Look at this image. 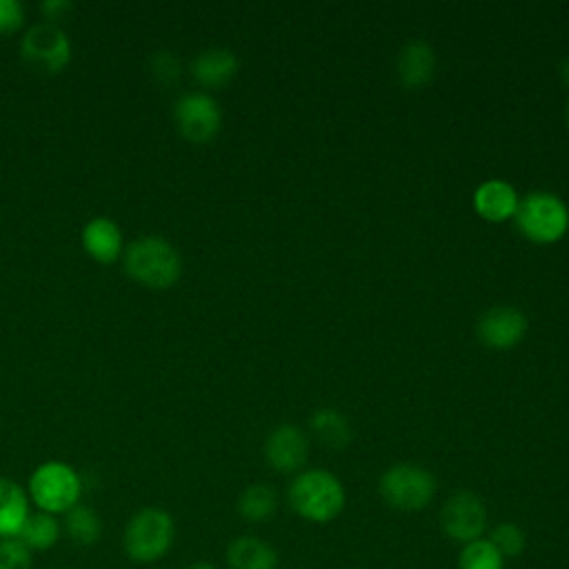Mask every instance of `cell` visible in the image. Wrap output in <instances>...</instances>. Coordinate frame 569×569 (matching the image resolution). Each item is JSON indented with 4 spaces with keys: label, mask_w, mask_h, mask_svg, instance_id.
Wrapping results in <instances>:
<instances>
[{
    "label": "cell",
    "mask_w": 569,
    "mask_h": 569,
    "mask_svg": "<svg viewBox=\"0 0 569 569\" xmlns=\"http://www.w3.org/2000/svg\"><path fill=\"white\" fill-rule=\"evenodd\" d=\"M176 540V522L160 507L138 509L122 533V549L136 565H153L162 560Z\"/></svg>",
    "instance_id": "1"
},
{
    "label": "cell",
    "mask_w": 569,
    "mask_h": 569,
    "mask_svg": "<svg viewBox=\"0 0 569 569\" xmlns=\"http://www.w3.org/2000/svg\"><path fill=\"white\" fill-rule=\"evenodd\" d=\"M345 489L340 480L325 469H309L289 485L291 509L309 522H331L345 509Z\"/></svg>",
    "instance_id": "2"
},
{
    "label": "cell",
    "mask_w": 569,
    "mask_h": 569,
    "mask_svg": "<svg viewBox=\"0 0 569 569\" xmlns=\"http://www.w3.org/2000/svg\"><path fill=\"white\" fill-rule=\"evenodd\" d=\"M124 271L144 287L167 289L180 278L182 262L169 240L160 236H144L127 247Z\"/></svg>",
    "instance_id": "3"
},
{
    "label": "cell",
    "mask_w": 569,
    "mask_h": 569,
    "mask_svg": "<svg viewBox=\"0 0 569 569\" xmlns=\"http://www.w3.org/2000/svg\"><path fill=\"white\" fill-rule=\"evenodd\" d=\"M82 493V480L78 471L60 460H47L38 465L29 478L27 496L38 511L51 516H64L73 509Z\"/></svg>",
    "instance_id": "4"
},
{
    "label": "cell",
    "mask_w": 569,
    "mask_h": 569,
    "mask_svg": "<svg viewBox=\"0 0 569 569\" xmlns=\"http://www.w3.org/2000/svg\"><path fill=\"white\" fill-rule=\"evenodd\" d=\"M382 500L398 511H420L436 496V478L418 465H391L378 482Z\"/></svg>",
    "instance_id": "5"
},
{
    "label": "cell",
    "mask_w": 569,
    "mask_h": 569,
    "mask_svg": "<svg viewBox=\"0 0 569 569\" xmlns=\"http://www.w3.org/2000/svg\"><path fill=\"white\" fill-rule=\"evenodd\" d=\"M516 222L529 240L556 242L569 227V211L558 196L549 191H533L518 202Z\"/></svg>",
    "instance_id": "6"
},
{
    "label": "cell",
    "mask_w": 569,
    "mask_h": 569,
    "mask_svg": "<svg viewBox=\"0 0 569 569\" xmlns=\"http://www.w3.org/2000/svg\"><path fill=\"white\" fill-rule=\"evenodd\" d=\"M22 60L42 73H58L60 69L67 67L71 58V44L67 33L53 24V22H42L33 24L20 44Z\"/></svg>",
    "instance_id": "7"
},
{
    "label": "cell",
    "mask_w": 569,
    "mask_h": 569,
    "mask_svg": "<svg viewBox=\"0 0 569 569\" xmlns=\"http://www.w3.org/2000/svg\"><path fill=\"white\" fill-rule=\"evenodd\" d=\"M487 507L471 491L451 493L440 509V527L453 542L467 545L482 538L487 529Z\"/></svg>",
    "instance_id": "8"
},
{
    "label": "cell",
    "mask_w": 569,
    "mask_h": 569,
    "mask_svg": "<svg viewBox=\"0 0 569 569\" xmlns=\"http://www.w3.org/2000/svg\"><path fill=\"white\" fill-rule=\"evenodd\" d=\"M180 133L191 142H209L222 122L218 102L207 93H184L173 109Z\"/></svg>",
    "instance_id": "9"
},
{
    "label": "cell",
    "mask_w": 569,
    "mask_h": 569,
    "mask_svg": "<svg viewBox=\"0 0 569 569\" xmlns=\"http://www.w3.org/2000/svg\"><path fill=\"white\" fill-rule=\"evenodd\" d=\"M307 453H309V442L305 433L293 425L276 427L264 442L267 462L280 473L298 471L307 462Z\"/></svg>",
    "instance_id": "10"
},
{
    "label": "cell",
    "mask_w": 569,
    "mask_h": 569,
    "mask_svg": "<svg viewBox=\"0 0 569 569\" xmlns=\"http://www.w3.org/2000/svg\"><path fill=\"white\" fill-rule=\"evenodd\" d=\"M527 331V318L516 307H493L478 322V336L487 347L509 349L522 340Z\"/></svg>",
    "instance_id": "11"
},
{
    "label": "cell",
    "mask_w": 569,
    "mask_h": 569,
    "mask_svg": "<svg viewBox=\"0 0 569 569\" xmlns=\"http://www.w3.org/2000/svg\"><path fill=\"white\" fill-rule=\"evenodd\" d=\"M518 202L520 200L516 196V189L505 180H487L473 193L476 211L491 222H502L516 216Z\"/></svg>",
    "instance_id": "12"
},
{
    "label": "cell",
    "mask_w": 569,
    "mask_h": 569,
    "mask_svg": "<svg viewBox=\"0 0 569 569\" xmlns=\"http://www.w3.org/2000/svg\"><path fill=\"white\" fill-rule=\"evenodd\" d=\"M436 69V53L425 40L407 42L398 53V78L405 87L418 89L427 84Z\"/></svg>",
    "instance_id": "13"
},
{
    "label": "cell",
    "mask_w": 569,
    "mask_h": 569,
    "mask_svg": "<svg viewBox=\"0 0 569 569\" xmlns=\"http://www.w3.org/2000/svg\"><path fill=\"white\" fill-rule=\"evenodd\" d=\"M229 569H278L276 549L258 536H238L227 547Z\"/></svg>",
    "instance_id": "14"
},
{
    "label": "cell",
    "mask_w": 569,
    "mask_h": 569,
    "mask_svg": "<svg viewBox=\"0 0 569 569\" xmlns=\"http://www.w3.org/2000/svg\"><path fill=\"white\" fill-rule=\"evenodd\" d=\"M82 247L98 262H113L122 253V231L109 218H93L82 227Z\"/></svg>",
    "instance_id": "15"
},
{
    "label": "cell",
    "mask_w": 569,
    "mask_h": 569,
    "mask_svg": "<svg viewBox=\"0 0 569 569\" xmlns=\"http://www.w3.org/2000/svg\"><path fill=\"white\" fill-rule=\"evenodd\" d=\"M236 71L238 58L224 47H211L200 51L191 64V73L202 87H222L236 76Z\"/></svg>",
    "instance_id": "16"
},
{
    "label": "cell",
    "mask_w": 569,
    "mask_h": 569,
    "mask_svg": "<svg viewBox=\"0 0 569 569\" xmlns=\"http://www.w3.org/2000/svg\"><path fill=\"white\" fill-rule=\"evenodd\" d=\"M29 513L27 491L18 482L0 478V540L18 538Z\"/></svg>",
    "instance_id": "17"
},
{
    "label": "cell",
    "mask_w": 569,
    "mask_h": 569,
    "mask_svg": "<svg viewBox=\"0 0 569 569\" xmlns=\"http://www.w3.org/2000/svg\"><path fill=\"white\" fill-rule=\"evenodd\" d=\"M60 525H62V533H67L80 547H91L102 536V520L98 511L80 502L64 513Z\"/></svg>",
    "instance_id": "18"
},
{
    "label": "cell",
    "mask_w": 569,
    "mask_h": 569,
    "mask_svg": "<svg viewBox=\"0 0 569 569\" xmlns=\"http://www.w3.org/2000/svg\"><path fill=\"white\" fill-rule=\"evenodd\" d=\"M60 536H62L60 520L51 513L36 511V513L27 516V520L18 533V540L24 542L31 551H47L60 540Z\"/></svg>",
    "instance_id": "19"
},
{
    "label": "cell",
    "mask_w": 569,
    "mask_h": 569,
    "mask_svg": "<svg viewBox=\"0 0 569 569\" xmlns=\"http://www.w3.org/2000/svg\"><path fill=\"white\" fill-rule=\"evenodd\" d=\"M309 425L316 438L329 449H342L351 442V427L338 409H329V407L318 409L309 418Z\"/></svg>",
    "instance_id": "20"
},
{
    "label": "cell",
    "mask_w": 569,
    "mask_h": 569,
    "mask_svg": "<svg viewBox=\"0 0 569 569\" xmlns=\"http://www.w3.org/2000/svg\"><path fill=\"white\" fill-rule=\"evenodd\" d=\"M278 509V496L269 485H249L238 498V513L249 522H264Z\"/></svg>",
    "instance_id": "21"
},
{
    "label": "cell",
    "mask_w": 569,
    "mask_h": 569,
    "mask_svg": "<svg viewBox=\"0 0 569 569\" xmlns=\"http://www.w3.org/2000/svg\"><path fill=\"white\" fill-rule=\"evenodd\" d=\"M458 569H505V558L489 538H478L462 545L458 553Z\"/></svg>",
    "instance_id": "22"
},
{
    "label": "cell",
    "mask_w": 569,
    "mask_h": 569,
    "mask_svg": "<svg viewBox=\"0 0 569 569\" xmlns=\"http://www.w3.org/2000/svg\"><path fill=\"white\" fill-rule=\"evenodd\" d=\"M489 542L502 553V558H516L527 547V536L516 522H500L491 529Z\"/></svg>",
    "instance_id": "23"
},
{
    "label": "cell",
    "mask_w": 569,
    "mask_h": 569,
    "mask_svg": "<svg viewBox=\"0 0 569 569\" xmlns=\"http://www.w3.org/2000/svg\"><path fill=\"white\" fill-rule=\"evenodd\" d=\"M33 551L18 538L0 540V569H31Z\"/></svg>",
    "instance_id": "24"
},
{
    "label": "cell",
    "mask_w": 569,
    "mask_h": 569,
    "mask_svg": "<svg viewBox=\"0 0 569 569\" xmlns=\"http://www.w3.org/2000/svg\"><path fill=\"white\" fill-rule=\"evenodd\" d=\"M151 73L162 84H171L180 76V60L171 51H158L151 58Z\"/></svg>",
    "instance_id": "25"
},
{
    "label": "cell",
    "mask_w": 569,
    "mask_h": 569,
    "mask_svg": "<svg viewBox=\"0 0 569 569\" xmlns=\"http://www.w3.org/2000/svg\"><path fill=\"white\" fill-rule=\"evenodd\" d=\"M24 20V9L18 0H0V33H13Z\"/></svg>",
    "instance_id": "26"
},
{
    "label": "cell",
    "mask_w": 569,
    "mask_h": 569,
    "mask_svg": "<svg viewBox=\"0 0 569 569\" xmlns=\"http://www.w3.org/2000/svg\"><path fill=\"white\" fill-rule=\"evenodd\" d=\"M69 9H71V2H67V0H47V2H42V11L51 18H58L62 11H69Z\"/></svg>",
    "instance_id": "27"
},
{
    "label": "cell",
    "mask_w": 569,
    "mask_h": 569,
    "mask_svg": "<svg viewBox=\"0 0 569 569\" xmlns=\"http://www.w3.org/2000/svg\"><path fill=\"white\" fill-rule=\"evenodd\" d=\"M560 78H562V82L569 87V56L560 62Z\"/></svg>",
    "instance_id": "28"
},
{
    "label": "cell",
    "mask_w": 569,
    "mask_h": 569,
    "mask_svg": "<svg viewBox=\"0 0 569 569\" xmlns=\"http://www.w3.org/2000/svg\"><path fill=\"white\" fill-rule=\"evenodd\" d=\"M187 569H218L216 565H211V562H204V560H200V562H193V565H189Z\"/></svg>",
    "instance_id": "29"
},
{
    "label": "cell",
    "mask_w": 569,
    "mask_h": 569,
    "mask_svg": "<svg viewBox=\"0 0 569 569\" xmlns=\"http://www.w3.org/2000/svg\"><path fill=\"white\" fill-rule=\"evenodd\" d=\"M565 118H567V124H569V100H567V107H565Z\"/></svg>",
    "instance_id": "30"
}]
</instances>
